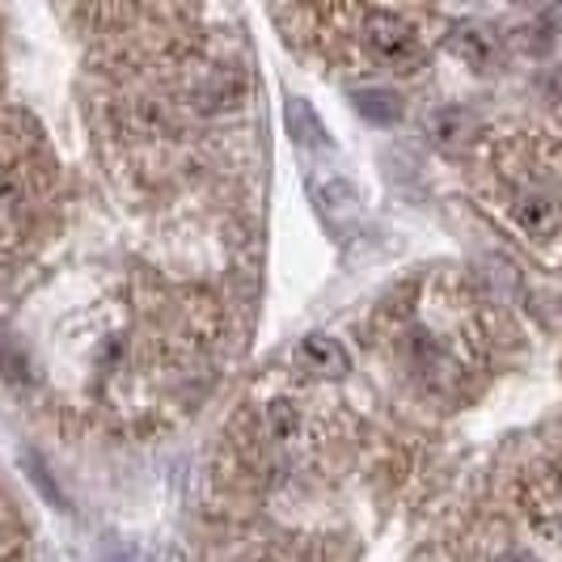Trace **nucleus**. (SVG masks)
<instances>
[{"label": "nucleus", "mask_w": 562, "mask_h": 562, "mask_svg": "<svg viewBox=\"0 0 562 562\" xmlns=\"http://www.w3.org/2000/svg\"><path fill=\"white\" fill-rule=\"evenodd\" d=\"M364 47L372 59H381L385 68H419L423 43L411 22H402L394 13H372L364 22Z\"/></svg>", "instance_id": "f257e3e1"}, {"label": "nucleus", "mask_w": 562, "mask_h": 562, "mask_svg": "<svg viewBox=\"0 0 562 562\" xmlns=\"http://www.w3.org/2000/svg\"><path fill=\"white\" fill-rule=\"evenodd\" d=\"M452 56H461L470 68H491L495 64V38L482 26H457L449 34Z\"/></svg>", "instance_id": "20e7f679"}, {"label": "nucleus", "mask_w": 562, "mask_h": 562, "mask_svg": "<svg viewBox=\"0 0 562 562\" xmlns=\"http://www.w3.org/2000/svg\"><path fill=\"white\" fill-rule=\"evenodd\" d=\"M559 199L550 195L546 187H520L512 195V221L525 228L529 237H546L559 228Z\"/></svg>", "instance_id": "f03ea898"}, {"label": "nucleus", "mask_w": 562, "mask_h": 562, "mask_svg": "<svg viewBox=\"0 0 562 562\" xmlns=\"http://www.w3.org/2000/svg\"><path fill=\"white\" fill-rule=\"evenodd\" d=\"M301 364L310 368L313 376H322V381H338V376H347V347L330 335H310L301 342Z\"/></svg>", "instance_id": "7ed1b4c3"}, {"label": "nucleus", "mask_w": 562, "mask_h": 562, "mask_svg": "<svg viewBox=\"0 0 562 562\" xmlns=\"http://www.w3.org/2000/svg\"><path fill=\"white\" fill-rule=\"evenodd\" d=\"M546 85H550V93H554V98L562 102V64L554 68V72H550V81H546Z\"/></svg>", "instance_id": "0eeeda50"}, {"label": "nucleus", "mask_w": 562, "mask_h": 562, "mask_svg": "<svg viewBox=\"0 0 562 562\" xmlns=\"http://www.w3.org/2000/svg\"><path fill=\"white\" fill-rule=\"evenodd\" d=\"M288 127H292V136H296V140L310 144V148L326 144V132H322V123L313 119V111L305 106V102H288Z\"/></svg>", "instance_id": "423d86ee"}, {"label": "nucleus", "mask_w": 562, "mask_h": 562, "mask_svg": "<svg viewBox=\"0 0 562 562\" xmlns=\"http://www.w3.org/2000/svg\"><path fill=\"white\" fill-rule=\"evenodd\" d=\"M356 111L364 114L368 123L390 127V123L402 119V102H397L394 89H360V93H356Z\"/></svg>", "instance_id": "39448f33"}]
</instances>
